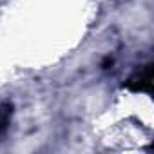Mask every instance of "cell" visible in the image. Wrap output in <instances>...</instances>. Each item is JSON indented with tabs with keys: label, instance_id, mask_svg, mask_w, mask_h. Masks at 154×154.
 <instances>
[{
	"label": "cell",
	"instance_id": "1",
	"mask_svg": "<svg viewBox=\"0 0 154 154\" xmlns=\"http://www.w3.org/2000/svg\"><path fill=\"white\" fill-rule=\"evenodd\" d=\"M150 85H152V67H150V63H147L138 72H134L127 82V87L131 91H147L149 93Z\"/></svg>",
	"mask_w": 154,
	"mask_h": 154
},
{
	"label": "cell",
	"instance_id": "2",
	"mask_svg": "<svg viewBox=\"0 0 154 154\" xmlns=\"http://www.w3.org/2000/svg\"><path fill=\"white\" fill-rule=\"evenodd\" d=\"M11 116H13V105L9 102L0 105V141H2V138L6 136V132L9 129Z\"/></svg>",
	"mask_w": 154,
	"mask_h": 154
}]
</instances>
